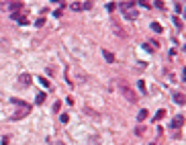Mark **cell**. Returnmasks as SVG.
<instances>
[{
	"instance_id": "6",
	"label": "cell",
	"mask_w": 186,
	"mask_h": 145,
	"mask_svg": "<svg viewBox=\"0 0 186 145\" xmlns=\"http://www.w3.org/2000/svg\"><path fill=\"white\" fill-rule=\"evenodd\" d=\"M151 31H153V33H164V29H161L159 22H151Z\"/></svg>"
},
{
	"instance_id": "10",
	"label": "cell",
	"mask_w": 186,
	"mask_h": 145,
	"mask_svg": "<svg viewBox=\"0 0 186 145\" xmlns=\"http://www.w3.org/2000/svg\"><path fill=\"white\" fill-rule=\"evenodd\" d=\"M35 102H37V104H43V102H45V94H43V92L37 94V100H35Z\"/></svg>"
},
{
	"instance_id": "5",
	"label": "cell",
	"mask_w": 186,
	"mask_h": 145,
	"mask_svg": "<svg viewBox=\"0 0 186 145\" xmlns=\"http://www.w3.org/2000/svg\"><path fill=\"white\" fill-rule=\"evenodd\" d=\"M125 16H127V18H131V20H135V18H137V16H139V12H137V10H133V8H131V10H127V12H125Z\"/></svg>"
},
{
	"instance_id": "11",
	"label": "cell",
	"mask_w": 186,
	"mask_h": 145,
	"mask_svg": "<svg viewBox=\"0 0 186 145\" xmlns=\"http://www.w3.org/2000/svg\"><path fill=\"white\" fill-rule=\"evenodd\" d=\"M164 114H166V110H164V108H161V110H157V112H155V116H153V118H155V120H159V118H161V116H164Z\"/></svg>"
},
{
	"instance_id": "7",
	"label": "cell",
	"mask_w": 186,
	"mask_h": 145,
	"mask_svg": "<svg viewBox=\"0 0 186 145\" xmlns=\"http://www.w3.org/2000/svg\"><path fill=\"white\" fill-rule=\"evenodd\" d=\"M174 102L182 106V104H184V94H174Z\"/></svg>"
},
{
	"instance_id": "15",
	"label": "cell",
	"mask_w": 186,
	"mask_h": 145,
	"mask_svg": "<svg viewBox=\"0 0 186 145\" xmlns=\"http://www.w3.org/2000/svg\"><path fill=\"white\" fill-rule=\"evenodd\" d=\"M35 25H37V27H43V25H45V18H39V20L35 22Z\"/></svg>"
},
{
	"instance_id": "14",
	"label": "cell",
	"mask_w": 186,
	"mask_h": 145,
	"mask_svg": "<svg viewBox=\"0 0 186 145\" xmlns=\"http://www.w3.org/2000/svg\"><path fill=\"white\" fill-rule=\"evenodd\" d=\"M174 22H176V25H178V27H180V29H182V27H184V25H182V20H180V18H178V16H174Z\"/></svg>"
},
{
	"instance_id": "12",
	"label": "cell",
	"mask_w": 186,
	"mask_h": 145,
	"mask_svg": "<svg viewBox=\"0 0 186 145\" xmlns=\"http://www.w3.org/2000/svg\"><path fill=\"white\" fill-rule=\"evenodd\" d=\"M39 82L45 86V88H51V84H49V80H45V78H39Z\"/></svg>"
},
{
	"instance_id": "2",
	"label": "cell",
	"mask_w": 186,
	"mask_h": 145,
	"mask_svg": "<svg viewBox=\"0 0 186 145\" xmlns=\"http://www.w3.org/2000/svg\"><path fill=\"white\" fill-rule=\"evenodd\" d=\"M31 80H33V78H31L29 74H20V76H18V84H20V86H31Z\"/></svg>"
},
{
	"instance_id": "9",
	"label": "cell",
	"mask_w": 186,
	"mask_h": 145,
	"mask_svg": "<svg viewBox=\"0 0 186 145\" xmlns=\"http://www.w3.org/2000/svg\"><path fill=\"white\" fill-rule=\"evenodd\" d=\"M137 88H139V90H141L143 94L147 92V88H145V82H143V80H139V82H137Z\"/></svg>"
},
{
	"instance_id": "4",
	"label": "cell",
	"mask_w": 186,
	"mask_h": 145,
	"mask_svg": "<svg viewBox=\"0 0 186 145\" xmlns=\"http://www.w3.org/2000/svg\"><path fill=\"white\" fill-rule=\"evenodd\" d=\"M102 55H104V59H106L108 63H114V55H112L110 51H106V49H102Z\"/></svg>"
},
{
	"instance_id": "13",
	"label": "cell",
	"mask_w": 186,
	"mask_h": 145,
	"mask_svg": "<svg viewBox=\"0 0 186 145\" xmlns=\"http://www.w3.org/2000/svg\"><path fill=\"white\" fill-rule=\"evenodd\" d=\"M59 108H61V102H59V100L53 102V112H59Z\"/></svg>"
},
{
	"instance_id": "16",
	"label": "cell",
	"mask_w": 186,
	"mask_h": 145,
	"mask_svg": "<svg viewBox=\"0 0 186 145\" xmlns=\"http://www.w3.org/2000/svg\"><path fill=\"white\" fill-rule=\"evenodd\" d=\"M67 120H69V116H67V114H61V123H63V125L67 123Z\"/></svg>"
},
{
	"instance_id": "8",
	"label": "cell",
	"mask_w": 186,
	"mask_h": 145,
	"mask_svg": "<svg viewBox=\"0 0 186 145\" xmlns=\"http://www.w3.org/2000/svg\"><path fill=\"white\" fill-rule=\"evenodd\" d=\"M147 118V110L143 108V110H139V114H137V120H145Z\"/></svg>"
},
{
	"instance_id": "3",
	"label": "cell",
	"mask_w": 186,
	"mask_h": 145,
	"mask_svg": "<svg viewBox=\"0 0 186 145\" xmlns=\"http://www.w3.org/2000/svg\"><path fill=\"white\" fill-rule=\"evenodd\" d=\"M182 125H184V116H182V114H178V116L172 120V129H178V127H182Z\"/></svg>"
},
{
	"instance_id": "1",
	"label": "cell",
	"mask_w": 186,
	"mask_h": 145,
	"mask_svg": "<svg viewBox=\"0 0 186 145\" xmlns=\"http://www.w3.org/2000/svg\"><path fill=\"white\" fill-rule=\"evenodd\" d=\"M119 90L123 92V96H125V98H127L129 102H137V94L129 88V84H127L125 80H121V82H119Z\"/></svg>"
}]
</instances>
